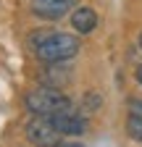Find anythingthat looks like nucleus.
Listing matches in <instances>:
<instances>
[{"label": "nucleus", "mask_w": 142, "mask_h": 147, "mask_svg": "<svg viewBox=\"0 0 142 147\" xmlns=\"http://www.w3.org/2000/svg\"><path fill=\"white\" fill-rule=\"evenodd\" d=\"M71 24H74V29H76V32L87 34V32H92V29H95L97 16H95V11H92V8H79V11H74V16H71Z\"/></svg>", "instance_id": "423d86ee"}, {"label": "nucleus", "mask_w": 142, "mask_h": 147, "mask_svg": "<svg viewBox=\"0 0 142 147\" xmlns=\"http://www.w3.org/2000/svg\"><path fill=\"white\" fill-rule=\"evenodd\" d=\"M126 131H129L132 139L142 142V118H139V116H129V121H126Z\"/></svg>", "instance_id": "6e6552de"}, {"label": "nucleus", "mask_w": 142, "mask_h": 147, "mask_svg": "<svg viewBox=\"0 0 142 147\" xmlns=\"http://www.w3.org/2000/svg\"><path fill=\"white\" fill-rule=\"evenodd\" d=\"M45 74H47V76H45V84L53 87V89H58L61 84H68V71L66 68H47Z\"/></svg>", "instance_id": "0eeeda50"}, {"label": "nucleus", "mask_w": 142, "mask_h": 147, "mask_svg": "<svg viewBox=\"0 0 142 147\" xmlns=\"http://www.w3.org/2000/svg\"><path fill=\"white\" fill-rule=\"evenodd\" d=\"M34 53L37 58L45 63H63L68 58H74L79 53V40L71 34H58V32H47L40 40H34Z\"/></svg>", "instance_id": "f257e3e1"}, {"label": "nucleus", "mask_w": 142, "mask_h": 147, "mask_svg": "<svg viewBox=\"0 0 142 147\" xmlns=\"http://www.w3.org/2000/svg\"><path fill=\"white\" fill-rule=\"evenodd\" d=\"M26 108L32 110L34 116H42V118H53L63 113V110L74 108L71 100L66 95H61V89H53V87H40V89H32L26 95Z\"/></svg>", "instance_id": "f03ea898"}, {"label": "nucleus", "mask_w": 142, "mask_h": 147, "mask_svg": "<svg viewBox=\"0 0 142 147\" xmlns=\"http://www.w3.org/2000/svg\"><path fill=\"white\" fill-rule=\"evenodd\" d=\"M50 121H53V126H55L61 134H82L84 129H87L84 116H82V113H76L74 108H68V110H63V113L53 116Z\"/></svg>", "instance_id": "20e7f679"}, {"label": "nucleus", "mask_w": 142, "mask_h": 147, "mask_svg": "<svg viewBox=\"0 0 142 147\" xmlns=\"http://www.w3.org/2000/svg\"><path fill=\"white\" fill-rule=\"evenodd\" d=\"M139 47H142V37H139Z\"/></svg>", "instance_id": "9b49d317"}, {"label": "nucleus", "mask_w": 142, "mask_h": 147, "mask_svg": "<svg viewBox=\"0 0 142 147\" xmlns=\"http://www.w3.org/2000/svg\"><path fill=\"white\" fill-rule=\"evenodd\" d=\"M129 110H132V116H139L142 118V100H132L129 102Z\"/></svg>", "instance_id": "1a4fd4ad"}, {"label": "nucleus", "mask_w": 142, "mask_h": 147, "mask_svg": "<svg viewBox=\"0 0 142 147\" xmlns=\"http://www.w3.org/2000/svg\"><path fill=\"white\" fill-rule=\"evenodd\" d=\"M26 137L37 147H61L63 144V134L53 126L50 118H42V116H34L26 123Z\"/></svg>", "instance_id": "7ed1b4c3"}, {"label": "nucleus", "mask_w": 142, "mask_h": 147, "mask_svg": "<svg viewBox=\"0 0 142 147\" xmlns=\"http://www.w3.org/2000/svg\"><path fill=\"white\" fill-rule=\"evenodd\" d=\"M76 5V0H32V11L42 18H61Z\"/></svg>", "instance_id": "39448f33"}, {"label": "nucleus", "mask_w": 142, "mask_h": 147, "mask_svg": "<svg viewBox=\"0 0 142 147\" xmlns=\"http://www.w3.org/2000/svg\"><path fill=\"white\" fill-rule=\"evenodd\" d=\"M137 79H139V84H142V66L137 68Z\"/></svg>", "instance_id": "9d476101"}]
</instances>
